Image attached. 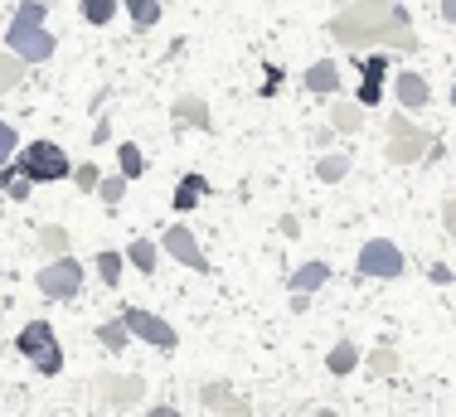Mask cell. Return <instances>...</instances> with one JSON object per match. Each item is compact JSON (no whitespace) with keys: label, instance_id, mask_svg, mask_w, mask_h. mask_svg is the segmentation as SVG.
I'll return each mask as SVG.
<instances>
[{"label":"cell","instance_id":"15","mask_svg":"<svg viewBox=\"0 0 456 417\" xmlns=\"http://www.w3.org/2000/svg\"><path fill=\"white\" fill-rule=\"evenodd\" d=\"M200 403H204L209 413H224V417H253V408H248V403L238 398L228 383H204V388H200Z\"/></svg>","mask_w":456,"mask_h":417},{"label":"cell","instance_id":"14","mask_svg":"<svg viewBox=\"0 0 456 417\" xmlns=\"http://www.w3.org/2000/svg\"><path fill=\"white\" fill-rule=\"evenodd\" d=\"M170 117H175L180 127L214 131V112H209V102H204L200 93H180V97H175V107H170Z\"/></svg>","mask_w":456,"mask_h":417},{"label":"cell","instance_id":"18","mask_svg":"<svg viewBox=\"0 0 456 417\" xmlns=\"http://www.w3.org/2000/svg\"><path fill=\"white\" fill-rule=\"evenodd\" d=\"M325 282H330V262H301V267L287 277V287H291V291H306V296H311V291H321Z\"/></svg>","mask_w":456,"mask_h":417},{"label":"cell","instance_id":"22","mask_svg":"<svg viewBox=\"0 0 456 417\" xmlns=\"http://www.w3.org/2000/svg\"><path fill=\"white\" fill-rule=\"evenodd\" d=\"M35 248L45 252V258H63V252L73 248V238H69V228H59V224H45L35 233Z\"/></svg>","mask_w":456,"mask_h":417},{"label":"cell","instance_id":"8","mask_svg":"<svg viewBox=\"0 0 456 417\" xmlns=\"http://www.w3.org/2000/svg\"><path fill=\"white\" fill-rule=\"evenodd\" d=\"M403 267H408L403 248L388 243V238H369V243L360 248V272H364V277H384V282H394V277H403Z\"/></svg>","mask_w":456,"mask_h":417},{"label":"cell","instance_id":"32","mask_svg":"<svg viewBox=\"0 0 456 417\" xmlns=\"http://www.w3.org/2000/svg\"><path fill=\"white\" fill-rule=\"evenodd\" d=\"M97 180H102V166H93V160L73 166V184H78L83 194H97Z\"/></svg>","mask_w":456,"mask_h":417},{"label":"cell","instance_id":"23","mask_svg":"<svg viewBox=\"0 0 456 417\" xmlns=\"http://www.w3.org/2000/svg\"><path fill=\"white\" fill-rule=\"evenodd\" d=\"M126 262H132L136 272H146V277H151V272L160 267V243H151V238H136V243L126 248Z\"/></svg>","mask_w":456,"mask_h":417},{"label":"cell","instance_id":"26","mask_svg":"<svg viewBox=\"0 0 456 417\" xmlns=\"http://www.w3.org/2000/svg\"><path fill=\"white\" fill-rule=\"evenodd\" d=\"M117 170H122L126 180H141V175H146V156H141L136 141H122V146H117Z\"/></svg>","mask_w":456,"mask_h":417},{"label":"cell","instance_id":"35","mask_svg":"<svg viewBox=\"0 0 456 417\" xmlns=\"http://www.w3.org/2000/svg\"><path fill=\"white\" fill-rule=\"evenodd\" d=\"M442 228H447V233L456 238V200H447V204H442Z\"/></svg>","mask_w":456,"mask_h":417},{"label":"cell","instance_id":"40","mask_svg":"<svg viewBox=\"0 0 456 417\" xmlns=\"http://www.w3.org/2000/svg\"><path fill=\"white\" fill-rule=\"evenodd\" d=\"M452 107H456V83H452Z\"/></svg>","mask_w":456,"mask_h":417},{"label":"cell","instance_id":"21","mask_svg":"<svg viewBox=\"0 0 456 417\" xmlns=\"http://www.w3.org/2000/svg\"><path fill=\"white\" fill-rule=\"evenodd\" d=\"M122 10L132 15L136 29H151V25H160V15H166V0H122Z\"/></svg>","mask_w":456,"mask_h":417},{"label":"cell","instance_id":"9","mask_svg":"<svg viewBox=\"0 0 456 417\" xmlns=\"http://www.w3.org/2000/svg\"><path fill=\"white\" fill-rule=\"evenodd\" d=\"M160 248H166L170 258L180 262V267L200 272V277H209V272H214V267H209V252L200 248V238H194V233H190V228H184V224H170L166 233H160Z\"/></svg>","mask_w":456,"mask_h":417},{"label":"cell","instance_id":"38","mask_svg":"<svg viewBox=\"0 0 456 417\" xmlns=\"http://www.w3.org/2000/svg\"><path fill=\"white\" fill-rule=\"evenodd\" d=\"M442 20H447V25H456V0H442Z\"/></svg>","mask_w":456,"mask_h":417},{"label":"cell","instance_id":"13","mask_svg":"<svg viewBox=\"0 0 456 417\" xmlns=\"http://www.w3.org/2000/svg\"><path fill=\"white\" fill-rule=\"evenodd\" d=\"M301 87H306L311 97H335V93H340V63H335V59H316L306 73H301Z\"/></svg>","mask_w":456,"mask_h":417},{"label":"cell","instance_id":"33","mask_svg":"<svg viewBox=\"0 0 456 417\" xmlns=\"http://www.w3.org/2000/svg\"><path fill=\"white\" fill-rule=\"evenodd\" d=\"M15 151H20V131L10 127V122H0V166H10V160H15Z\"/></svg>","mask_w":456,"mask_h":417},{"label":"cell","instance_id":"17","mask_svg":"<svg viewBox=\"0 0 456 417\" xmlns=\"http://www.w3.org/2000/svg\"><path fill=\"white\" fill-rule=\"evenodd\" d=\"M204 194H209V180H204L200 170H190V175H180V184H175V204H170V208L190 214V208H200Z\"/></svg>","mask_w":456,"mask_h":417},{"label":"cell","instance_id":"37","mask_svg":"<svg viewBox=\"0 0 456 417\" xmlns=\"http://www.w3.org/2000/svg\"><path fill=\"white\" fill-rule=\"evenodd\" d=\"M146 417H184L180 408H166V403H160V408H146Z\"/></svg>","mask_w":456,"mask_h":417},{"label":"cell","instance_id":"25","mask_svg":"<svg viewBox=\"0 0 456 417\" xmlns=\"http://www.w3.org/2000/svg\"><path fill=\"white\" fill-rule=\"evenodd\" d=\"M78 15L88 25H112V15H122V0H78Z\"/></svg>","mask_w":456,"mask_h":417},{"label":"cell","instance_id":"7","mask_svg":"<svg viewBox=\"0 0 456 417\" xmlns=\"http://www.w3.org/2000/svg\"><path fill=\"white\" fill-rule=\"evenodd\" d=\"M126 331H132V339H141V345H156V349H175L180 345V331L166 321V315L146 311V306H126L122 311Z\"/></svg>","mask_w":456,"mask_h":417},{"label":"cell","instance_id":"31","mask_svg":"<svg viewBox=\"0 0 456 417\" xmlns=\"http://www.w3.org/2000/svg\"><path fill=\"white\" fill-rule=\"evenodd\" d=\"M345 175H350V156H340V151H335V156H321V166H316L321 184H340Z\"/></svg>","mask_w":456,"mask_h":417},{"label":"cell","instance_id":"20","mask_svg":"<svg viewBox=\"0 0 456 417\" xmlns=\"http://www.w3.org/2000/svg\"><path fill=\"white\" fill-rule=\"evenodd\" d=\"M0 190H5V200H15V204H25L29 200V190H35V180H29L25 170L10 160V166H0Z\"/></svg>","mask_w":456,"mask_h":417},{"label":"cell","instance_id":"36","mask_svg":"<svg viewBox=\"0 0 456 417\" xmlns=\"http://www.w3.org/2000/svg\"><path fill=\"white\" fill-rule=\"evenodd\" d=\"M277 83H281V69H267V78H263V97H273V93H277Z\"/></svg>","mask_w":456,"mask_h":417},{"label":"cell","instance_id":"30","mask_svg":"<svg viewBox=\"0 0 456 417\" xmlns=\"http://www.w3.org/2000/svg\"><path fill=\"white\" fill-rule=\"evenodd\" d=\"M364 369H369V374H379V379L398 374V349H394V345H379L374 355L364 359Z\"/></svg>","mask_w":456,"mask_h":417},{"label":"cell","instance_id":"3","mask_svg":"<svg viewBox=\"0 0 456 417\" xmlns=\"http://www.w3.org/2000/svg\"><path fill=\"white\" fill-rule=\"evenodd\" d=\"M432 151V131H422L408 112H394L384 122V160L388 166H418Z\"/></svg>","mask_w":456,"mask_h":417},{"label":"cell","instance_id":"2","mask_svg":"<svg viewBox=\"0 0 456 417\" xmlns=\"http://www.w3.org/2000/svg\"><path fill=\"white\" fill-rule=\"evenodd\" d=\"M49 5L45 0H20V10L10 15V29H5V49L20 53L25 63H45L53 59V49H59V39L49 35Z\"/></svg>","mask_w":456,"mask_h":417},{"label":"cell","instance_id":"6","mask_svg":"<svg viewBox=\"0 0 456 417\" xmlns=\"http://www.w3.org/2000/svg\"><path fill=\"white\" fill-rule=\"evenodd\" d=\"M35 287L49 296V301H73V296L83 291V262L73 258V252H63V258H49L45 267L35 272Z\"/></svg>","mask_w":456,"mask_h":417},{"label":"cell","instance_id":"16","mask_svg":"<svg viewBox=\"0 0 456 417\" xmlns=\"http://www.w3.org/2000/svg\"><path fill=\"white\" fill-rule=\"evenodd\" d=\"M364 117L369 107L354 97V102H345V97H335L330 102V131H345V136H354V131H364Z\"/></svg>","mask_w":456,"mask_h":417},{"label":"cell","instance_id":"28","mask_svg":"<svg viewBox=\"0 0 456 417\" xmlns=\"http://www.w3.org/2000/svg\"><path fill=\"white\" fill-rule=\"evenodd\" d=\"M126 184H132V180H126L122 170H117V175H102V180H97V200H102L107 208H117V204L126 200Z\"/></svg>","mask_w":456,"mask_h":417},{"label":"cell","instance_id":"12","mask_svg":"<svg viewBox=\"0 0 456 417\" xmlns=\"http://www.w3.org/2000/svg\"><path fill=\"white\" fill-rule=\"evenodd\" d=\"M394 97H398V107H403V112H422V107L432 102V87H428V78H422V73L403 69V73L394 78Z\"/></svg>","mask_w":456,"mask_h":417},{"label":"cell","instance_id":"11","mask_svg":"<svg viewBox=\"0 0 456 417\" xmlns=\"http://www.w3.org/2000/svg\"><path fill=\"white\" fill-rule=\"evenodd\" d=\"M384 73H388V53H364L360 59V102L364 107L384 102Z\"/></svg>","mask_w":456,"mask_h":417},{"label":"cell","instance_id":"39","mask_svg":"<svg viewBox=\"0 0 456 417\" xmlns=\"http://www.w3.org/2000/svg\"><path fill=\"white\" fill-rule=\"evenodd\" d=\"M316 417H340V413H335V408H321V413H316Z\"/></svg>","mask_w":456,"mask_h":417},{"label":"cell","instance_id":"41","mask_svg":"<svg viewBox=\"0 0 456 417\" xmlns=\"http://www.w3.org/2000/svg\"><path fill=\"white\" fill-rule=\"evenodd\" d=\"M0 218H5V208H0Z\"/></svg>","mask_w":456,"mask_h":417},{"label":"cell","instance_id":"1","mask_svg":"<svg viewBox=\"0 0 456 417\" xmlns=\"http://www.w3.org/2000/svg\"><path fill=\"white\" fill-rule=\"evenodd\" d=\"M340 49L364 53V49H398V53H418V35H412V20L403 5L394 0H354L340 15H330L325 25Z\"/></svg>","mask_w":456,"mask_h":417},{"label":"cell","instance_id":"19","mask_svg":"<svg viewBox=\"0 0 456 417\" xmlns=\"http://www.w3.org/2000/svg\"><path fill=\"white\" fill-rule=\"evenodd\" d=\"M325 369H330L335 379L354 374V369H360V345H354V339H340V345H335L330 355H325Z\"/></svg>","mask_w":456,"mask_h":417},{"label":"cell","instance_id":"42","mask_svg":"<svg viewBox=\"0 0 456 417\" xmlns=\"http://www.w3.org/2000/svg\"><path fill=\"white\" fill-rule=\"evenodd\" d=\"M45 5H49V0H45Z\"/></svg>","mask_w":456,"mask_h":417},{"label":"cell","instance_id":"10","mask_svg":"<svg viewBox=\"0 0 456 417\" xmlns=\"http://www.w3.org/2000/svg\"><path fill=\"white\" fill-rule=\"evenodd\" d=\"M97 398L102 403H112L117 413H132L136 403H146V379H136V374H97Z\"/></svg>","mask_w":456,"mask_h":417},{"label":"cell","instance_id":"24","mask_svg":"<svg viewBox=\"0 0 456 417\" xmlns=\"http://www.w3.org/2000/svg\"><path fill=\"white\" fill-rule=\"evenodd\" d=\"M25 73H29V63L20 59V53L0 49V93H10V87H20V83H25Z\"/></svg>","mask_w":456,"mask_h":417},{"label":"cell","instance_id":"27","mask_svg":"<svg viewBox=\"0 0 456 417\" xmlns=\"http://www.w3.org/2000/svg\"><path fill=\"white\" fill-rule=\"evenodd\" d=\"M126 339H132V331H126L122 315H117V321H102V325H97V345L112 349V355H117V349H126Z\"/></svg>","mask_w":456,"mask_h":417},{"label":"cell","instance_id":"4","mask_svg":"<svg viewBox=\"0 0 456 417\" xmlns=\"http://www.w3.org/2000/svg\"><path fill=\"white\" fill-rule=\"evenodd\" d=\"M15 166L35 184H59V180L73 175V160H69V151H63L59 141H35V146L15 151Z\"/></svg>","mask_w":456,"mask_h":417},{"label":"cell","instance_id":"34","mask_svg":"<svg viewBox=\"0 0 456 417\" xmlns=\"http://www.w3.org/2000/svg\"><path fill=\"white\" fill-rule=\"evenodd\" d=\"M428 277H432V282H437V287H452V282H456V277H452V267H447V262H437V267H428Z\"/></svg>","mask_w":456,"mask_h":417},{"label":"cell","instance_id":"5","mask_svg":"<svg viewBox=\"0 0 456 417\" xmlns=\"http://www.w3.org/2000/svg\"><path fill=\"white\" fill-rule=\"evenodd\" d=\"M15 349H20V355H25L45 379H53V374L63 369V345H59V335H53L49 321H29L25 331L15 335Z\"/></svg>","mask_w":456,"mask_h":417},{"label":"cell","instance_id":"29","mask_svg":"<svg viewBox=\"0 0 456 417\" xmlns=\"http://www.w3.org/2000/svg\"><path fill=\"white\" fill-rule=\"evenodd\" d=\"M93 267H97V277H102L107 287H117V282H122V267H126V252H97Z\"/></svg>","mask_w":456,"mask_h":417}]
</instances>
